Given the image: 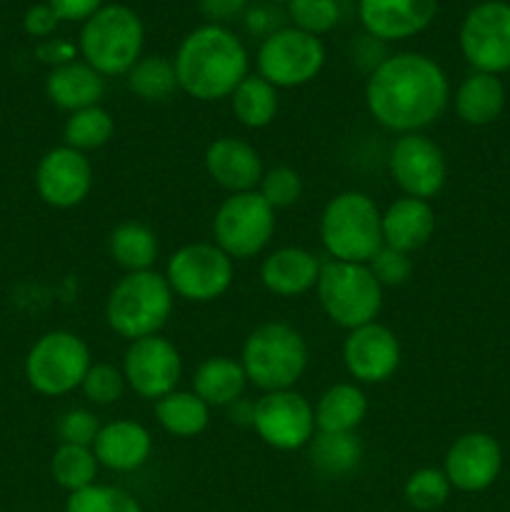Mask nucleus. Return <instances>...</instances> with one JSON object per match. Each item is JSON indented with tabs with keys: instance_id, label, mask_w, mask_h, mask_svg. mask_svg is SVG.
Segmentation results:
<instances>
[{
	"instance_id": "obj_6",
	"label": "nucleus",
	"mask_w": 510,
	"mask_h": 512,
	"mask_svg": "<svg viewBox=\"0 0 510 512\" xmlns=\"http://www.w3.org/2000/svg\"><path fill=\"white\" fill-rule=\"evenodd\" d=\"M145 25L133 8L123 3L103 5L88 18L78 35L80 60L98 70L103 78L128 75L143 58Z\"/></svg>"
},
{
	"instance_id": "obj_39",
	"label": "nucleus",
	"mask_w": 510,
	"mask_h": 512,
	"mask_svg": "<svg viewBox=\"0 0 510 512\" xmlns=\"http://www.w3.org/2000/svg\"><path fill=\"white\" fill-rule=\"evenodd\" d=\"M125 388L128 385H125L123 370L113 363H93L85 373L83 385H80L85 400L93 405H103V408L118 403L123 398Z\"/></svg>"
},
{
	"instance_id": "obj_42",
	"label": "nucleus",
	"mask_w": 510,
	"mask_h": 512,
	"mask_svg": "<svg viewBox=\"0 0 510 512\" xmlns=\"http://www.w3.org/2000/svg\"><path fill=\"white\" fill-rule=\"evenodd\" d=\"M285 18H288V15H285L283 10H280L278 5H273V3L250 5V8L245 10V15H243L245 30H248L250 35H255V38H260V40L270 38V35L278 33L280 28H285Z\"/></svg>"
},
{
	"instance_id": "obj_1",
	"label": "nucleus",
	"mask_w": 510,
	"mask_h": 512,
	"mask_svg": "<svg viewBox=\"0 0 510 512\" xmlns=\"http://www.w3.org/2000/svg\"><path fill=\"white\" fill-rule=\"evenodd\" d=\"M448 103V73L423 53L388 55L365 80V108L390 133H423L440 120Z\"/></svg>"
},
{
	"instance_id": "obj_14",
	"label": "nucleus",
	"mask_w": 510,
	"mask_h": 512,
	"mask_svg": "<svg viewBox=\"0 0 510 512\" xmlns=\"http://www.w3.org/2000/svg\"><path fill=\"white\" fill-rule=\"evenodd\" d=\"M388 170L400 193L418 200H433L448 180L443 148L423 133L398 135L390 148Z\"/></svg>"
},
{
	"instance_id": "obj_33",
	"label": "nucleus",
	"mask_w": 510,
	"mask_h": 512,
	"mask_svg": "<svg viewBox=\"0 0 510 512\" xmlns=\"http://www.w3.org/2000/svg\"><path fill=\"white\" fill-rule=\"evenodd\" d=\"M115 135V118L103 108V105H93V108L75 110L68 115L63 125V145L80 150L88 155L90 150H100L108 145Z\"/></svg>"
},
{
	"instance_id": "obj_26",
	"label": "nucleus",
	"mask_w": 510,
	"mask_h": 512,
	"mask_svg": "<svg viewBox=\"0 0 510 512\" xmlns=\"http://www.w3.org/2000/svg\"><path fill=\"white\" fill-rule=\"evenodd\" d=\"M248 388V378L240 360L228 355L205 358L193 373V393L210 408H230L243 398Z\"/></svg>"
},
{
	"instance_id": "obj_47",
	"label": "nucleus",
	"mask_w": 510,
	"mask_h": 512,
	"mask_svg": "<svg viewBox=\"0 0 510 512\" xmlns=\"http://www.w3.org/2000/svg\"><path fill=\"white\" fill-rule=\"evenodd\" d=\"M230 420L240 425H250L253 428V415H255V403H248V400L240 398L238 403L230 405Z\"/></svg>"
},
{
	"instance_id": "obj_9",
	"label": "nucleus",
	"mask_w": 510,
	"mask_h": 512,
	"mask_svg": "<svg viewBox=\"0 0 510 512\" xmlns=\"http://www.w3.org/2000/svg\"><path fill=\"white\" fill-rule=\"evenodd\" d=\"M275 235V210L258 190L228 195L213 215V243L233 260L263 253Z\"/></svg>"
},
{
	"instance_id": "obj_29",
	"label": "nucleus",
	"mask_w": 510,
	"mask_h": 512,
	"mask_svg": "<svg viewBox=\"0 0 510 512\" xmlns=\"http://www.w3.org/2000/svg\"><path fill=\"white\" fill-rule=\"evenodd\" d=\"M308 458L323 478H348L363 460V443L355 433H318L308 443Z\"/></svg>"
},
{
	"instance_id": "obj_48",
	"label": "nucleus",
	"mask_w": 510,
	"mask_h": 512,
	"mask_svg": "<svg viewBox=\"0 0 510 512\" xmlns=\"http://www.w3.org/2000/svg\"><path fill=\"white\" fill-rule=\"evenodd\" d=\"M263 3H273V5H283V3H288V0H263Z\"/></svg>"
},
{
	"instance_id": "obj_20",
	"label": "nucleus",
	"mask_w": 510,
	"mask_h": 512,
	"mask_svg": "<svg viewBox=\"0 0 510 512\" xmlns=\"http://www.w3.org/2000/svg\"><path fill=\"white\" fill-rule=\"evenodd\" d=\"M203 163L208 178L223 190H228L230 195L258 190L260 178L265 173L258 150L245 140L233 138V135L215 138L205 148Z\"/></svg>"
},
{
	"instance_id": "obj_19",
	"label": "nucleus",
	"mask_w": 510,
	"mask_h": 512,
	"mask_svg": "<svg viewBox=\"0 0 510 512\" xmlns=\"http://www.w3.org/2000/svg\"><path fill=\"white\" fill-rule=\"evenodd\" d=\"M438 15V0H358V18L365 35L380 43L415 38Z\"/></svg>"
},
{
	"instance_id": "obj_35",
	"label": "nucleus",
	"mask_w": 510,
	"mask_h": 512,
	"mask_svg": "<svg viewBox=\"0 0 510 512\" xmlns=\"http://www.w3.org/2000/svg\"><path fill=\"white\" fill-rule=\"evenodd\" d=\"M453 485L445 478L443 468H418L408 475L403 485L405 503L418 512H433L448 503Z\"/></svg>"
},
{
	"instance_id": "obj_28",
	"label": "nucleus",
	"mask_w": 510,
	"mask_h": 512,
	"mask_svg": "<svg viewBox=\"0 0 510 512\" xmlns=\"http://www.w3.org/2000/svg\"><path fill=\"white\" fill-rule=\"evenodd\" d=\"M108 253L113 263L125 273L153 270L160 255L158 235L138 220H123L113 228L108 238Z\"/></svg>"
},
{
	"instance_id": "obj_38",
	"label": "nucleus",
	"mask_w": 510,
	"mask_h": 512,
	"mask_svg": "<svg viewBox=\"0 0 510 512\" xmlns=\"http://www.w3.org/2000/svg\"><path fill=\"white\" fill-rule=\"evenodd\" d=\"M258 193L263 195L265 203L273 210L290 208L300 200L303 195V178L295 168L290 165H275V168H268L260 178Z\"/></svg>"
},
{
	"instance_id": "obj_17",
	"label": "nucleus",
	"mask_w": 510,
	"mask_h": 512,
	"mask_svg": "<svg viewBox=\"0 0 510 512\" xmlns=\"http://www.w3.org/2000/svg\"><path fill=\"white\" fill-rule=\"evenodd\" d=\"M400 340L388 325L373 323L348 330L343 343V363L353 383L380 385L400 368Z\"/></svg>"
},
{
	"instance_id": "obj_13",
	"label": "nucleus",
	"mask_w": 510,
	"mask_h": 512,
	"mask_svg": "<svg viewBox=\"0 0 510 512\" xmlns=\"http://www.w3.org/2000/svg\"><path fill=\"white\" fill-rule=\"evenodd\" d=\"M253 430L268 448L280 453L308 448L318 433L313 403L295 390L263 393L255 400Z\"/></svg>"
},
{
	"instance_id": "obj_36",
	"label": "nucleus",
	"mask_w": 510,
	"mask_h": 512,
	"mask_svg": "<svg viewBox=\"0 0 510 512\" xmlns=\"http://www.w3.org/2000/svg\"><path fill=\"white\" fill-rule=\"evenodd\" d=\"M63 512H143V508L138 498L125 488L95 483L78 493H70Z\"/></svg>"
},
{
	"instance_id": "obj_7",
	"label": "nucleus",
	"mask_w": 510,
	"mask_h": 512,
	"mask_svg": "<svg viewBox=\"0 0 510 512\" xmlns=\"http://www.w3.org/2000/svg\"><path fill=\"white\" fill-rule=\"evenodd\" d=\"M315 293L330 323L345 330L378 320L385 298V288L375 280L368 265L343 260H325Z\"/></svg>"
},
{
	"instance_id": "obj_25",
	"label": "nucleus",
	"mask_w": 510,
	"mask_h": 512,
	"mask_svg": "<svg viewBox=\"0 0 510 512\" xmlns=\"http://www.w3.org/2000/svg\"><path fill=\"white\" fill-rule=\"evenodd\" d=\"M505 85L500 75L490 73H470L455 90V113L465 125L485 128L495 123L505 108Z\"/></svg>"
},
{
	"instance_id": "obj_37",
	"label": "nucleus",
	"mask_w": 510,
	"mask_h": 512,
	"mask_svg": "<svg viewBox=\"0 0 510 512\" xmlns=\"http://www.w3.org/2000/svg\"><path fill=\"white\" fill-rule=\"evenodd\" d=\"M285 15L293 28L320 38L338 25L340 3L338 0H288Z\"/></svg>"
},
{
	"instance_id": "obj_24",
	"label": "nucleus",
	"mask_w": 510,
	"mask_h": 512,
	"mask_svg": "<svg viewBox=\"0 0 510 512\" xmlns=\"http://www.w3.org/2000/svg\"><path fill=\"white\" fill-rule=\"evenodd\" d=\"M45 95L55 108L65 113L93 108L103 100L105 78L85 60H73V63L50 70L45 78Z\"/></svg>"
},
{
	"instance_id": "obj_30",
	"label": "nucleus",
	"mask_w": 510,
	"mask_h": 512,
	"mask_svg": "<svg viewBox=\"0 0 510 512\" xmlns=\"http://www.w3.org/2000/svg\"><path fill=\"white\" fill-rule=\"evenodd\" d=\"M210 405L203 403L193 390H173L155 400V420L173 438H195L210 425Z\"/></svg>"
},
{
	"instance_id": "obj_15",
	"label": "nucleus",
	"mask_w": 510,
	"mask_h": 512,
	"mask_svg": "<svg viewBox=\"0 0 510 512\" xmlns=\"http://www.w3.org/2000/svg\"><path fill=\"white\" fill-rule=\"evenodd\" d=\"M125 385L143 400H160L178 390L183 378L180 350L163 335H150L128 343L123 355Z\"/></svg>"
},
{
	"instance_id": "obj_34",
	"label": "nucleus",
	"mask_w": 510,
	"mask_h": 512,
	"mask_svg": "<svg viewBox=\"0 0 510 512\" xmlns=\"http://www.w3.org/2000/svg\"><path fill=\"white\" fill-rule=\"evenodd\" d=\"M98 470L100 463L93 448H83V445L60 443L50 458V475L60 488L68 490V495L98 483Z\"/></svg>"
},
{
	"instance_id": "obj_46",
	"label": "nucleus",
	"mask_w": 510,
	"mask_h": 512,
	"mask_svg": "<svg viewBox=\"0 0 510 512\" xmlns=\"http://www.w3.org/2000/svg\"><path fill=\"white\" fill-rule=\"evenodd\" d=\"M198 8L208 23L225 25L228 20L245 15L250 8V0H198Z\"/></svg>"
},
{
	"instance_id": "obj_45",
	"label": "nucleus",
	"mask_w": 510,
	"mask_h": 512,
	"mask_svg": "<svg viewBox=\"0 0 510 512\" xmlns=\"http://www.w3.org/2000/svg\"><path fill=\"white\" fill-rule=\"evenodd\" d=\"M45 3L55 10L60 23H85L105 5L103 0H45Z\"/></svg>"
},
{
	"instance_id": "obj_43",
	"label": "nucleus",
	"mask_w": 510,
	"mask_h": 512,
	"mask_svg": "<svg viewBox=\"0 0 510 512\" xmlns=\"http://www.w3.org/2000/svg\"><path fill=\"white\" fill-rule=\"evenodd\" d=\"M78 55V43L68 38H45L35 45V58L50 65V70L73 63V60H78Z\"/></svg>"
},
{
	"instance_id": "obj_8",
	"label": "nucleus",
	"mask_w": 510,
	"mask_h": 512,
	"mask_svg": "<svg viewBox=\"0 0 510 512\" xmlns=\"http://www.w3.org/2000/svg\"><path fill=\"white\" fill-rule=\"evenodd\" d=\"M93 365L88 343L70 330H50L40 335L25 358V378L35 393L60 398L83 385Z\"/></svg>"
},
{
	"instance_id": "obj_12",
	"label": "nucleus",
	"mask_w": 510,
	"mask_h": 512,
	"mask_svg": "<svg viewBox=\"0 0 510 512\" xmlns=\"http://www.w3.org/2000/svg\"><path fill=\"white\" fill-rule=\"evenodd\" d=\"M460 53L475 73L510 70V3L483 0L465 13L458 33Z\"/></svg>"
},
{
	"instance_id": "obj_32",
	"label": "nucleus",
	"mask_w": 510,
	"mask_h": 512,
	"mask_svg": "<svg viewBox=\"0 0 510 512\" xmlns=\"http://www.w3.org/2000/svg\"><path fill=\"white\" fill-rule=\"evenodd\" d=\"M125 83L143 103H165L180 90L173 60L165 55H143L125 75Z\"/></svg>"
},
{
	"instance_id": "obj_41",
	"label": "nucleus",
	"mask_w": 510,
	"mask_h": 512,
	"mask_svg": "<svg viewBox=\"0 0 510 512\" xmlns=\"http://www.w3.org/2000/svg\"><path fill=\"white\" fill-rule=\"evenodd\" d=\"M100 433L98 415L90 413L85 408H73L63 413L58 420V438L65 445H83V448H93L95 438Z\"/></svg>"
},
{
	"instance_id": "obj_4",
	"label": "nucleus",
	"mask_w": 510,
	"mask_h": 512,
	"mask_svg": "<svg viewBox=\"0 0 510 512\" xmlns=\"http://www.w3.org/2000/svg\"><path fill=\"white\" fill-rule=\"evenodd\" d=\"M175 293L158 270L125 273L105 300V323L118 338L133 340L160 335L173 315Z\"/></svg>"
},
{
	"instance_id": "obj_21",
	"label": "nucleus",
	"mask_w": 510,
	"mask_h": 512,
	"mask_svg": "<svg viewBox=\"0 0 510 512\" xmlns=\"http://www.w3.org/2000/svg\"><path fill=\"white\" fill-rule=\"evenodd\" d=\"M93 453L100 468H108L113 473H133L148 463L150 453H153V435L135 420H110V423L100 425Z\"/></svg>"
},
{
	"instance_id": "obj_44",
	"label": "nucleus",
	"mask_w": 510,
	"mask_h": 512,
	"mask_svg": "<svg viewBox=\"0 0 510 512\" xmlns=\"http://www.w3.org/2000/svg\"><path fill=\"white\" fill-rule=\"evenodd\" d=\"M60 18L55 15V10L50 8L48 3H38V5H30L28 13L23 18V28L30 38H53V33L58 30Z\"/></svg>"
},
{
	"instance_id": "obj_3",
	"label": "nucleus",
	"mask_w": 510,
	"mask_h": 512,
	"mask_svg": "<svg viewBox=\"0 0 510 512\" xmlns=\"http://www.w3.org/2000/svg\"><path fill=\"white\" fill-rule=\"evenodd\" d=\"M383 210L363 190H343L325 203L318 233L330 260L368 265L383 248Z\"/></svg>"
},
{
	"instance_id": "obj_16",
	"label": "nucleus",
	"mask_w": 510,
	"mask_h": 512,
	"mask_svg": "<svg viewBox=\"0 0 510 512\" xmlns=\"http://www.w3.org/2000/svg\"><path fill=\"white\" fill-rule=\"evenodd\" d=\"M93 163L80 150L58 145L50 148L35 168V190L50 208L70 210L85 203L93 190Z\"/></svg>"
},
{
	"instance_id": "obj_10",
	"label": "nucleus",
	"mask_w": 510,
	"mask_h": 512,
	"mask_svg": "<svg viewBox=\"0 0 510 512\" xmlns=\"http://www.w3.org/2000/svg\"><path fill=\"white\" fill-rule=\"evenodd\" d=\"M165 280L188 303H213L235 280V260L215 243H188L175 250L165 265Z\"/></svg>"
},
{
	"instance_id": "obj_40",
	"label": "nucleus",
	"mask_w": 510,
	"mask_h": 512,
	"mask_svg": "<svg viewBox=\"0 0 510 512\" xmlns=\"http://www.w3.org/2000/svg\"><path fill=\"white\" fill-rule=\"evenodd\" d=\"M368 268L383 288H398V285L408 283V278L413 275V260L410 255L383 245L368 263Z\"/></svg>"
},
{
	"instance_id": "obj_18",
	"label": "nucleus",
	"mask_w": 510,
	"mask_h": 512,
	"mask_svg": "<svg viewBox=\"0 0 510 512\" xmlns=\"http://www.w3.org/2000/svg\"><path fill=\"white\" fill-rule=\"evenodd\" d=\"M503 470V448L498 440L483 430H470L453 440L443 460V473L453 490L483 493Z\"/></svg>"
},
{
	"instance_id": "obj_27",
	"label": "nucleus",
	"mask_w": 510,
	"mask_h": 512,
	"mask_svg": "<svg viewBox=\"0 0 510 512\" xmlns=\"http://www.w3.org/2000/svg\"><path fill=\"white\" fill-rule=\"evenodd\" d=\"M313 408L315 425L323 433H355L368 418V395L358 383H335Z\"/></svg>"
},
{
	"instance_id": "obj_31",
	"label": "nucleus",
	"mask_w": 510,
	"mask_h": 512,
	"mask_svg": "<svg viewBox=\"0 0 510 512\" xmlns=\"http://www.w3.org/2000/svg\"><path fill=\"white\" fill-rule=\"evenodd\" d=\"M230 110L235 120L248 130H263L278 118L280 95L275 85L260 78L258 73H250L230 95Z\"/></svg>"
},
{
	"instance_id": "obj_22",
	"label": "nucleus",
	"mask_w": 510,
	"mask_h": 512,
	"mask_svg": "<svg viewBox=\"0 0 510 512\" xmlns=\"http://www.w3.org/2000/svg\"><path fill=\"white\" fill-rule=\"evenodd\" d=\"M323 263L318 255L300 245H285L265 255L260 265V283L278 298H300L315 290Z\"/></svg>"
},
{
	"instance_id": "obj_11",
	"label": "nucleus",
	"mask_w": 510,
	"mask_h": 512,
	"mask_svg": "<svg viewBox=\"0 0 510 512\" xmlns=\"http://www.w3.org/2000/svg\"><path fill=\"white\" fill-rule=\"evenodd\" d=\"M325 65V45L315 35L285 25L270 38L260 40L255 68L260 78L278 90L313 83Z\"/></svg>"
},
{
	"instance_id": "obj_5",
	"label": "nucleus",
	"mask_w": 510,
	"mask_h": 512,
	"mask_svg": "<svg viewBox=\"0 0 510 512\" xmlns=\"http://www.w3.org/2000/svg\"><path fill=\"white\" fill-rule=\"evenodd\" d=\"M310 363L303 333L288 323H263L250 330L240 350V365L248 385L263 393L293 390Z\"/></svg>"
},
{
	"instance_id": "obj_23",
	"label": "nucleus",
	"mask_w": 510,
	"mask_h": 512,
	"mask_svg": "<svg viewBox=\"0 0 510 512\" xmlns=\"http://www.w3.org/2000/svg\"><path fill=\"white\" fill-rule=\"evenodd\" d=\"M383 245L410 255L423 248L435 233V210L430 200L403 198L393 200L383 210Z\"/></svg>"
},
{
	"instance_id": "obj_2",
	"label": "nucleus",
	"mask_w": 510,
	"mask_h": 512,
	"mask_svg": "<svg viewBox=\"0 0 510 512\" xmlns=\"http://www.w3.org/2000/svg\"><path fill=\"white\" fill-rule=\"evenodd\" d=\"M173 65L180 90L200 103L230 98L250 75L243 40L230 28L215 23L190 30L175 50Z\"/></svg>"
}]
</instances>
